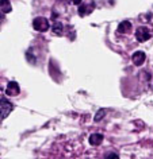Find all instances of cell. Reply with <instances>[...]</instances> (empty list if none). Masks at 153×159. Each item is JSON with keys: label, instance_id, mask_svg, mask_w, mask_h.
Masks as SVG:
<instances>
[{"label": "cell", "instance_id": "obj_1", "mask_svg": "<svg viewBox=\"0 0 153 159\" xmlns=\"http://www.w3.org/2000/svg\"><path fill=\"white\" fill-rule=\"evenodd\" d=\"M12 109H14L12 102L8 101L6 97L0 98V120H4V119L11 113Z\"/></svg>", "mask_w": 153, "mask_h": 159}, {"label": "cell", "instance_id": "obj_2", "mask_svg": "<svg viewBox=\"0 0 153 159\" xmlns=\"http://www.w3.org/2000/svg\"><path fill=\"white\" fill-rule=\"evenodd\" d=\"M33 27L34 30L39 31V33H45V31L49 30V20L42 16H38L33 20Z\"/></svg>", "mask_w": 153, "mask_h": 159}, {"label": "cell", "instance_id": "obj_3", "mask_svg": "<svg viewBox=\"0 0 153 159\" xmlns=\"http://www.w3.org/2000/svg\"><path fill=\"white\" fill-rule=\"evenodd\" d=\"M152 31L148 29V27H145V26H140L138 29L136 30V38H137V41L138 42H145V41H148L149 38L152 37Z\"/></svg>", "mask_w": 153, "mask_h": 159}, {"label": "cell", "instance_id": "obj_4", "mask_svg": "<svg viewBox=\"0 0 153 159\" xmlns=\"http://www.w3.org/2000/svg\"><path fill=\"white\" fill-rule=\"evenodd\" d=\"M19 92H21V88H19L18 82H15V81L8 82V85H7V88H6L7 96H18Z\"/></svg>", "mask_w": 153, "mask_h": 159}, {"label": "cell", "instance_id": "obj_5", "mask_svg": "<svg viewBox=\"0 0 153 159\" xmlns=\"http://www.w3.org/2000/svg\"><path fill=\"white\" fill-rule=\"evenodd\" d=\"M145 59H146V54H145L144 51H136V53L131 55V61L136 66H141L145 62Z\"/></svg>", "mask_w": 153, "mask_h": 159}, {"label": "cell", "instance_id": "obj_6", "mask_svg": "<svg viewBox=\"0 0 153 159\" xmlns=\"http://www.w3.org/2000/svg\"><path fill=\"white\" fill-rule=\"evenodd\" d=\"M94 7H95L94 3H90V4H80V7L77 8V12H79L80 16H86V15L92 12Z\"/></svg>", "mask_w": 153, "mask_h": 159}, {"label": "cell", "instance_id": "obj_7", "mask_svg": "<svg viewBox=\"0 0 153 159\" xmlns=\"http://www.w3.org/2000/svg\"><path fill=\"white\" fill-rule=\"evenodd\" d=\"M131 30V22L130 20H123L118 25V33L119 34H126Z\"/></svg>", "mask_w": 153, "mask_h": 159}, {"label": "cell", "instance_id": "obj_8", "mask_svg": "<svg viewBox=\"0 0 153 159\" xmlns=\"http://www.w3.org/2000/svg\"><path fill=\"white\" fill-rule=\"evenodd\" d=\"M88 142H90L91 146H99L100 143L103 142V135L102 134H92L90 138H88Z\"/></svg>", "mask_w": 153, "mask_h": 159}, {"label": "cell", "instance_id": "obj_9", "mask_svg": "<svg viewBox=\"0 0 153 159\" xmlns=\"http://www.w3.org/2000/svg\"><path fill=\"white\" fill-rule=\"evenodd\" d=\"M0 10L3 11L4 14H8L11 12V3H10V0H0Z\"/></svg>", "mask_w": 153, "mask_h": 159}, {"label": "cell", "instance_id": "obj_10", "mask_svg": "<svg viewBox=\"0 0 153 159\" xmlns=\"http://www.w3.org/2000/svg\"><path fill=\"white\" fill-rule=\"evenodd\" d=\"M52 31H53V34L56 35H62L64 34V26H62V23H54L53 27H52Z\"/></svg>", "mask_w": 153, "mask_h": 159}, {"label": "cell", "instance_id": "obj_11", "mask_svg": "<svg viewBox=\"0 0 153 159\" xmlns=\"http://www.w3.org/2000/svg\"><path fill=\"white\" fill-rule=\"evenodd\" d=\"M107 115V109L106 108H102V109H99L98 112H96V115H95V117H94V121L95 123H98V121H100V120H103V117Z\"/></svg>", "mask_w": 153, "mask_h": 159}, {"label": "cell", "instance_id": "obj_12", "mask_svg": "<svg viewBox=\"0 0 153 159\" xmlns=\"http://www.w3.org/2000/svg\"><path fill=\"white\" fill-rule=\"evenodd\" d=\"M104 159H119V155L116 152H108L104 155Z\"/></svg>", "mask_w": 153, "mask_h": 159}, {"label": "cell", "instance_id": "obj_13", "mask_svg": "<svg viewBox=\"0 0 153 159\" xmlns=\"http://www.w3.org/2000/svg\"><path fill=\"white\" fill-rule=\"evenodd\" d=\"M26 57H27V59H29L31 63H35V57H34V55H31L30 51H27V53H26Z\"/></svg>", "mask_w": 153, "mask_h": 159}, {"label": "cell", "instance_id": "obj_14", "mask_svg": "<svg viewBox=\"0 0 153 159\" xmlns=\"http://www.w3.org/2000/svg\"><path fill=\"white\" fill-rule=\"evenodd\" d=\"M69 2L72 3V4H75V6H80V4H81V0H69Z\"/></svg>", "mask_w": 153, "mask_h": 159}, {"label": "cell", "instance_id": "obj_15", "mask_svg": "<svg viewBox=\"0 0 153 159\" xmlns=\"http://www.w3.org/2000/svg\"><path fill=\"white\" fill-rule=\"evenodd\" d=\"M3 20H4V12L0 10V23H3Z\"/></svg>", "mask_w": 153, "mask_h": 159}]
</instances>
